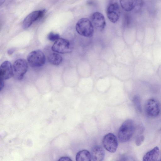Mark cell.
I'll return each mask as SVG.
<instances>
[{
  "instance_id": "19",
  "label": "cell",
  "mask_w": 161,
  "mask_h": 161,
  "mask_svg": "<svg viewBox=\"0 0 161 161\" xmlns=\"http://www.w3.org/2000/svg\"><path fill=\"white\" fill-rule=\"evenodd\" d=\"M144 136L143 135L138 136L136 140V145L137 146H140L144 142Z\"/></svg>"
},
{
  "instance_id": "23",
  "label": "cell",
  "mask_w": 161,
  "mask_h": 161,
  "mask_svg": "<svg viewBox=\"0 0 161 161\" xmlns=\"http://www.w3.org/2000/svg\"></svg>"
},
{
  "instance_id": "4",
  "label": "cell",
  "mask_w": 161,
  "mask_h": 161,
  "mask_svg": "<svg viewBox=\"0 0 161 161\" xmlns=\"http://www.w3.org/2000/svg\"><path fill=\"white\" fill-rule=\"evenodd\" d=\"M73 46L68 40L59 38L56 41L52 47L53 51L61 54H65L71 52Z\"/></svg>"
},
{
  "instance_id": "1",
  "label": "cell",
  "mask_w": 161,
  "mask_h": 161,
  "mask_svg": "<svg viewBox=\"0 0 161 161\" xmlns=\"http://www.w3.org/2000/svg\"><path fill=\"white\" fill-rule=\"evenodd\" d=\"M135 126L133 121L130 119L125 121L119 130L118 137L120 142H125L129 141L135 131Z\"/></svg>"
},
{
  "instance_id": "2",
  "label": "cell",
  "mask_w": 161,
  "mask_h": 161,
  "mask_svg": "<svg viewBox=\"0 0 161 161\" xmlns=\"http://www.w3.org/2000/svg\"><path fill=\"white\" fill-rule=\"evenodd\" d=\"M94 28L92 22L86 18L80 19L75 26L76 31L79 34L88 38L93 36L94 32Z\"/></svg>"
},
{
  "instance_id": "21",
  "label": "cell",
  "mask_w": 161,
  "mask_h": 161,
  "mask_svg": "<svg viewBox=\"0 0 161 161\" xmlns=\"http://www.w3.org/2000/svg\"><path fill=\"white\" fill-rule=\"evenodd\" d=\"M4 85L3 80L1 79L0 91L3 88Z\"/></svg>"
},
{
  "instance_id": "15",
  "label": "cell",
  "mask_w": 161,
  "mask_h": 161,
  "mask_svg": "<svg viewBox=\"0 0 161 161\" xmlns=\"http://www.w3.org/2000/svg\"><path fill=\"white\" fill-rule=\"evenodd\" d=\"M91 155L86 150H82L78 152L76 154V161H90L91 160Z\"/></svg>"
},
{
  "instance_id": "17",
  "label": "cell",
  "mask_w": 161,
  "mask_h": 161,
  "mask_svg": "<svg viewBox=\"0 0 161 161\" xmlns=\"http://www.w3.org/2000/svg\"><path fill=\"white\" fill-rule=\"evenodd\" d=\"M132 101L137 110L139 112H141L142 108L141 100L139 97L138 96H135L133 98Z\"/></svg>"
},
{
  "instance_id": "3",
  "label": "cell",
  "mask_w": 161,
  "mask_h": 161,
  "mask_svg": "<svg viewBox=\"0 0 161 161\" xmlns=\"http://www.w3.org/2000/svg\"><path fill=\"white\" fill-rule=\"evenodd\" d=\"M27 61L31 66L38 67L43 66L46 61V57L40 50H36L31 52L28 55Z\"/></svg>"
},
{
  "instance_id": "14",
  "label": "cell",
  "mask_w": 161,
  "mask_h": 161,
  "mask_svg": "<svg viewBox=\"0 0 161 161\" xmlns=\"http://www.w3.org/2000/svg\"><path fill=\"white\" fill-rule=\"evenodd\" d=\"M159 153V148L158 147H156L145 154L143 158V161H156L158 158Z\"/></svg>"
},
{
  "instance_id": "10",
  "label": "cell",
  "mask_w": 161,
  "mask_h": 161,
  "mask_svg": "<svg viewBox=\"0 0 161 161\" xmlns=\"http://www.w3.org/2000/svg\"><path fill=\"white\" fill-rule=\"evenodd\" d=\"M92 22L96 29L102 31L105 28L106 22L103 15L98 12H95L92 15Z\"/></svg>"
},
{
  "instance_id": "13",
  "label": "cell",
  "mask_w": 161,
  "mask_h": 161,
  "mask_svg": "<svg viewBox=\"0 0 161 161\" xmlns=\"http://www.w3.org/2000/svg\"><path fill=\"white\" fill-rule=\"evenodd\" d=\"M91 157L94 161L103 160L105 156V152L102 147L100 146H94L91 151Z\"/></svg>"
},
{
  "instance_id": "20",
  "label": "cell",
  "mask_w": 161,
  "mask_h": 161,
  "mask_svg": "<svg viewBox=\"0 0 161 161\" xmlns=\"http://www.w3.org/2000/svg\"><path fill=\"white\" fill-rule=\"evenodd\" d=\"M58 161H72V160L69 157H64L60 158Z\"/></svg>"
},
{
  "instance_id": "8",
  "label": "cell",
  "mask_w": 161,
  "mask_h": 161,
  "mask_svg": "<svg viewBox=\"0 0 161 161\" xmlns=\"http://www.w3.org/2000/svg\"><path fill=\"white\" fill-rule=\"evenodd\" d=\"M46 10H39L33 11L27 15L24 19L22 24V27L26 29L37 20L42 18L44 16Z\"/></svg>"
},
{
  "instance_id": "11",
  "label": "cell",
  "mask_w": 161,
  "mask_h": 161,
  "mask_svg": "<svg viewBox=\"0 0 161 161\" xmlns=\"http://www.w3.org/2000/svg\"><path fill=\"white\" fill-rule=\"evenodd\" d=\"M0 75L1 79L7 80L13 75V68L11 63L8 61H5L0 65Z\"/></svg>"
},
{
  "instance_id": "6",
  "label": "cell",
  "mask_w": 161,
  "mask_h": 161,
  "mask_svg": "<svg viewBox=\"0 0 161 161\" xmlns=\"http://www.w3.org/2000/svg\"><path fill=\"white\" fill-rule=\"evenodd\" d=\"M103 144L104 148L108 151L111 153H114L118 145L117 138L113 133H108L103 137Z\"/></svg>"
},
{
  "instance_id": "16",
  "label": "cell",
  "mask_w": 161,
  "mask_h": 161,
  "mask_svg": "<svg viewBox=\"0 0 161 161\" xmlns=\"http://www.w3.org/2000/svg\"><path fill=\"white\" fill-rule=\"evenodd\" d=\"M47 59L51 64L58 65L62 62L63 58L60 55L56 53H52L48 55Z\"/></svg>"
},
{
  "instance_id": "12",
  "label": "cell",
  "mask_w": 161,
  "mask_h": 161,
  "mask_svg": "<svg viewBox=\"0 0 161 161\" xmlns=\"http://www.w3.org/2000/svg\"><path fill=\"white\" fill-rule=\"evenodd\" d=\"M142 0H120L121 7L126 11H130L139 6Z\"/></svg>"
},
{
  "instance_id": "22",
  "label": "cell",
  "mask_w": 161,
  "mask_h": 161,
  "mask_svg": "<svg viewBox=\"0 0 161 161\" xmlns=\"http://www.w3.org/2000/svg\"><path fill=\"white\" fill-rule=\"evenodd\" d=\"M5 1V0H0V5H1L2 4H3L4 3Z\"/></svg>"
},
{
  "instance_id": "7",
  "label": "cell",
  "mask_w": 161,
  "mask_h": 161,
  "mask_svg": "<svg viewBox=\"0 0 161 161\" xmlns=\"http://www.w3.org/2000/svg\"><path fill=\"white\" fill-rule=\"evenodd\" d=\"M145 110L147 114L149 116L152 117L157 116L160 111L158 101L154 98L148 100L145 103Z\"/></svg>"
},
{
  "instance_id": "5",
  "label": "cell",
  "mask_w": 161,
  "mask_h": 161,
  "mask_svg": "<svg viewBox=\"0 0 161 161\" xmlns=\"http://www.w3.org/2000/svg\"><path fill=\"white\" fill-rule=\"evenodd\" d=\"M13 68L14 77L18 80H21L27 70V63L24 59H19L14 63Z\"/></svg>"
},
{
  "instance_id": "18",
  "label": "cell",
  "mask_w": 161,
  "mask_h": 161,
  "mask_svg": "<svg viewBox=\"0 0 161 161\" xmlns=\"http://www.w3.org/2000/svg\"><path fill=\"white\" fill-rule=\"evenodd\" d=\"M60 38L58 34L53 32H50L47 36V39L52 42L56 41Z\"/></svg>"
},
{
  "instance_id": "9",
  "label": "cell",
  "mask_w": 161,
  "mask_h": 161,
  "mask_svg": "<svg viewBox=\"0 0 161 161\" xmlns=\"http://www.w3.org/2000/svg\"><path fill=\"white\" fill-rule=\"evenodd\" d=\"M107 14L112 22L115 23L118 20L120 16V11L117 3H112L108 6L107 9Z\"/></svg>"
}]
</instances>
